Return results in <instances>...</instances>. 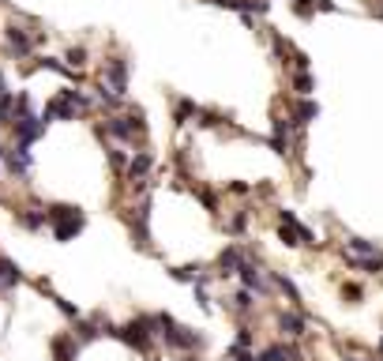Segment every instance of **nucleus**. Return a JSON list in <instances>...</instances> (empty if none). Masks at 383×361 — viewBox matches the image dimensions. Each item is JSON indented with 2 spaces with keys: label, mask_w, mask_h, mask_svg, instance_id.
I'll return each instance as SVG.
<instances>
[{
  "label": "nucleus",
  "mask_w": 383,
  "mask_h": 361,
  "mask_svg": "<svg viewBox=\"0 0 383 361\" xmlns=\"http://www.w3.org/2000/svg\"><path fill=\"white\" fill-rule=\"evenodd\" d=\"M98 136H113L120 143H136L147 136V120H143V109L139 106H128L124 117H106V125H98Z\"/></svg>",
  "instance_id": "f257e3e1"
},
{
  "label": "nucleus",
  "mask_w": 383,
  "mask_h": 361,
  "mask_svg": "<svg viewBox=\"0 0 383 361\" xmlns=\"http://www.w3.org/2000/svg\"><path fill=\"white\" fill-rule=\"evenodd\" d=\"M49 226H53V237L57 241H72V237L83 234L87 215H83L79 207H72V203H53L49 207Z\"/></svg>",
  "instance_id": "f03ea898"
},
{
  "label": "nucleus",
  "mask_w": 383,
  "mask_h": 361,
  "mask_svg": "<svg viewBox=\"0 0 383 361\" xmlns=\"http://www.w3.org/2000/svg\"><path fill=\"white\" fill-rule=\"evenodd\" d=\"M158 335L165 339V346H173V350H192V346H203V335H195V331L188 328H181L170 312H162L158 316Z\"/></svg>",
  "instance_id": "7ed1b4c3"
},
{
  "label": "nucleus",
  "mask_w": 383,
  "mask_h": 361,
  "mask_svg": "<svg viewBox=\"0 0 383 361\" xmlns=\"http://www.w3.org/2000/svg\"><path fill=\"white\" fill-rule=\"evenodd\" d=\"M79 106H90V102L83 98L79 90H60V95H53L49 102H45V109H42V113L49 117V120H76Z\"/></svg>",
  "instance_id": "20e7f679"
},
{
  "label": "nucleus",
  "mask_w": 383,
  "mask_h": 361,
  "mask_svg": "<svg viewBox=\"0 0 383 361\" xmlns=\"http://www.w3.org/2000/svg\"><path fill=\"white\" fill-rule=\"evenodd\" d=\"M158 328V316H136L128 328H120V339L128 342V346H136L139 354H151V335Z\"/></svg>",
  "instance_id": "39448f33"
},
{
  "label": "nucleus",
  "mask_w": 383,
  "mask_h": 361,
  "mask_svg": "<svg viewBox=\"0 0 383 361\" xmlns=\"http://www.w3.org/2000/svg\"><path fill=\"white\" fill-rule=\"evenodd\" d=\"M342 256H345V264H350V267H361L364 260H380L383 248L376 245V241H368V237H345Z\"/></svg>",
  "instance_id": "423d86ee"
},
{
  "label": "nucleus",
  "mask_w": 383,
  "mask_h": 361,
  "mask_svg": "<svg viewBox=\"0 0 383 361\" xmlns=\"http://www.w3.org/2000/svg\"><path fill=\"white\" fill-rule=\"evenodd\" d=\"M45 125H49V117L45 113H26V117H15V125H12V132H15V143H38L42 136H45Z\"/></svg>",
  "instance_id": "0eeeda50"
},
{
  "label": "nucleus",
  "mask_w": 383,
  "mask_h": 361,
  "mask_svg": "<svg viewBox=\"0 0 383 361\" xmlns=\"http://www.w3.org/2000/svg\"><path fill=\"white\" fill-rule=\"evenodd\" d=\"M4 45H8V53H12L15 61H23V57H31V53H34L38 34H31V31H23V26L8 23V26H4Z\"/></svg>",
  "instance_id": "6e6552de"
},
{
  "label": "nucleus",
  "mask_w": 383,
  "mask_h": 361,
  "mask_svg": "<svg viewBox=\"0 0 383 361\" xmlns=\"http://www.w3.org/2000/svg\"><path fill=\"white\" fill-rule=\"evenodd\" d=\"M101 90H113V95H120V98L128 95V61L124 57L106 61V72H101Z\"/></svg>",
  "instance_id": "1a4fd4ad"
},
{
  "label": "nucleus",
  "mask_w": 383,
  "mask_h": 361,
  "mask_svg": "<svg viewBox=\"0 0 383 361\" xmlns=\"http://www.w3.org/2000/svg\"><path fill=\"white\" fill-rule=\"evenodd\" d=\"M31 166H34V154H31V147H26V143L8 147V154H4V170H8V177L23 181L26 173H31Z\"/></svg>",
  "instance_id": "9d476101"
},
{
  "label": "nucleus",
  "mask_w": 383,
  "mask_h": 361,
  "mask_svg": "<svg viewBox=\"0 0 383 361\" xmlns=\"http://www.w3.org/2000/svg\"><path fill=\"white\" fill-rule=\"evenodd\" d=\"M151 166H154V154H151V151H136V154H132V162H128V170H124L128 184H132V192H136V188H147V173H151Z\"/></svg>",
  "instance_id": "9b49d317"
},
{
  "label": "nucleus",
  "mask_w": 383,
  "mask_h": 361,
  "mask_svg": "<svg viewBox=\"0 0 383 361\" xmlns=\"http://www.w3.org/2000/svg\"><path fill=\"white\" fill-rule=\"evenodd\" d=\"M293 117L282 120V117H275V125H270V147H275L278 154H289V143H293Z\"/></svg>",
  "instance_id": "f8f14e48"
},
{
  "label": "nucleus",
  "mask_w": 383,
  "mask_h": 361,
  "mask_svg": "<svg viewBox=\"0 0 383 361\" xmlns=\"http://www.w3.org/2000/svg\"><path fill=\"white\" fill-rule=\"evenodd\" d=\"M259 361H301V350L293 342H270L263 354H259Z\"/></svg>",
  "instance_id": "ddd939ff"
},
{
  "label": "nucleus",
  "mask_w": 383,
  "mask_h": 361,
  "mask_svg": "<svg viewBox=\"0 0 383 361\" xmlns=\"http://www.w3.org/2000/svg\"><path fill=\"white\" fill-rule=\"evenodd\" d=\"M241 264H245V252H241L237 245H229V248L218 252V275H237Z\"/></svg>",
  "instance_id": "4468645a"
},
{
  "label": "nucleus",
  "mask_w": 383,
  "mask_h": 361,
  "mask_svg": "<svg viewBox=\"0 0 383 361\" xmlns=\"http://www.w3.org/2000/svg\"><path fill=\"white\" fill-rule=\"evenodd\" d=\"M23 282V271L12 256H0V290H12V286Z\"/></svg>",
  "instance_id": "2eb2a0df"
},
{
  "label": "nucleus",
  "mask_w": 383,
  "mask_h": 361,
  "mask_svg": "<svg viewBox=\"0 0 383 361\" xmlns=\"http://www.w3.org/2000/svg\"><path fill=\"white\" fill-rule=\"evenodd\" d=\"M237 275H241V282H245L248 290H256V294H267V290H270V286L263 282V275H259V267L252 264V260L241 264V271H237Z\"/></svg>",
  "instance_id": "dca6fc26"
},
{
  "label": "nucleus",
  "mask_w": 383,
  "mask_h": 361,
  "mask_svg": "<svg viewBox=\"0 0 383 361\" xmlns=\"http://www.w3.org/2000/svg\"><path fill=\"white\" fill-rule=\"evenodd\" d=\"M316 117H320V106H316L312 98H301V102H293V125H297V128L312 125Z\"/></svg>",
  "instance_id": "f3484780"
},
{
  "label": "nucleus",
  "mask_w": 383,
  "mask_h": 361,
  "mask_svg": "<svg viewBox=\"0 0 383 361\" xmlns=\"http://www.w3.org/2000/svg\"><path fill=\"white\" fill-rule=\"evenodd\" d=\"M15 222H19L23 230H45V222H49V211H42V207L15 211Z\"/></svg>",
  "instance_id": "a211bd4d"
},
{
  "label": "nucleus",
  "mask_w": 383,
  "mask_h": 361,
  "mask_svg": "<svg viewBox=\"0 0 383 361\" xmlns=\"http://www.w3.org/2000/svg\"><path fill=\"white\" fill-rule=\"evenodd\" d=\"M278 328H282V335H289V339H301L304 335V316L301 312H278Z\"/></svg>",
  "instance_id": "6ab92c4d"
},
{
  "label": "nucleus",
  "mask_w": 383,
  "mask_h": 361,
  "mask_svg": "<svg viewBox=\"0 0 383 361\" xmlns=\"http://www.w3.org/2000/svg\"><path fill=\"white\" fill-rule=\"evenodd\" d=\"M49 346H53V358L57 361H76V354H79V342L68 339V335H57Z\"/></svg>",
  "instance_id": "aec40b11"
},
{
  "label": "nucleus",
  "mask_w": 383,
  "mask_h": 361,
  "mask_svg": "<svg viewBox=\"0 0 383 361\" xmlns=\"http://www.w3.org/2000/svg\"><path fill=\"white\" fill-rule=\"evenodd\" d=\"M293 90H297L301 98H312V90H316L312 72H297V76H293Z\"/></svg>",
  "instance_id": "412c9836"
},
{
  "label": "nucleus",
  "mask_w": 383,
  "mask_h": 361,
  "mask_svg": "<svg viewBox=\"0 0 383 361\" xmlns=\"http://www.w3.org/2000/svg\"><path fill=\"white\" fill-rule=\"evenodd\" d=\"M170 275H173L177 282H192V286H195V282L203 279V271H199V267H173Z\"/></svg>",
  "instance_id": "4be33fe9"
},
{
  "label": "nucleus",
  "mask_w": 383,
  "mask_h": 361,
  "mask_svg": "<svg viewBox=\"0 0 383 361\" xmlns=\"http://www.w3.org/2000/svg\"><path fill=\"white\" fill-rule=\"evenodd\" d=\"M275 282H278V290H282L289 301H301V290L293 286V279H286V275H275Z\"/></svg>",
  "instance_id": "5701e85b"
},
{
  "label": "nucleus",
  "mask_w": 383,
  "mask_h": 361,
  "mask_svg": "<svg viewBox=\"0 0 383 361\" xmlns=\"http://www.w3.org/2000/svg\"><path fill=\"white\" fill-rule=\"evenodd\" d=\"M248 218H252V211H237V215L226 222V230H229V234H241V230L248 226Z\"/></svg>",
  "instance_id": "b1692460"
},
{
  "label": "nucleus",
  "mask_w": 383,
  "mask_h": 361,
  "mask_svg": "<svg viewBox=\"0 0 383 361\" xmlns=\"http://www.w3.org/2000/svg\"><path fill=\"white\" fill-rule=\"evenodd\" d=\"M252 294H256V290H248V286H245V290H237V298H233V309L248 312L252 305H256V301H252Z\"/></svg>",
  "instance_id": "393cba45"
},
{
  "label": "nucleus",
  "mask_w": 383,
  "mask_h": 361,
  "mask_svg": "<svg viewBox=\"0 0 383 361\" xmlns=\"http://www.w3.org/2000/svg\"><path fill=\"white\" fill-rule=\"evenodd\" d=\"M72 64V68H83V64H87V49H83V45H72L68 49V57H64Z\"/></svg>",
  "instance_id": "a878e982"
},
{
  "label": "nucleus",
  "mask_w": 383,
  "mask_h": 361,
  "mask_svg": "<svg viewBox=\"0 0 383 361\" xmlns=\"http://www.w3.org/2000/svg\"><path fill=\"white\" fill-rule=\"evenodd\" d=\"M109 162H113V170H128L132 159H124V151H117V147H109Z\"/></svg>",
  "instance_id": "bb28decb"
},
{
  "label": "nucleus",
  "mask_w": 383,
  "mask_h": 361,
  "mask_svg": "<svg viewBox=\"0 0 383 361\" xmlns=\"http://www.w3.org/2000/svg\"><path fill=\"white\" fill-rule=\"evenodd\" d=\"M101 335V331L95 328V323H79V342H95Z\"/></svg>",
  "instance_id": "cd10ccee"
},
{
  "label": "nucleus",
  "mask_w": 383,
  "mask_h": 361,
  "mask_svg": "<svg viewBox=\"0 0 383 361\" xmlns=\"http://www.w3.org/2000/svg\"><path fill=\"white\" fill-rule=\"evenodd\" d=\"M252 346V328H241L237 331V350H248Z\"/></svg>",
  "instance_id": "c85d7f7f"
},
{
  "label": "nucleus",
  "mask_w": 383,
  "mask_h": 361,
  "mask_svg": "<svg viewBox=\"0 0 383 361\" xmlns=\"http://www.w3.org/2000/svg\"><path fill=\"white\" fill-rule=\"evenodd\" d=\"M57 305H60V312H64V316L79 320V309H76V305H72V301H60V298H57Z\"/></svg>",
  "instance_id": "c756f323"
},
{
  "label": "nucleus",
  "mask_w": 383,
  "mask_h": 361,
  "mask_svg": "<svg viewBox=\"0 0 383 361\" xmlns=\"http://www.w3.org/2000/svg\"><path fill=\"white\" fill-rule=\"evenodd\" d=\"M199 200H203V207H207V211H218V200H214L211 192H203V188H199Z\"/></svg>",
  "instance_id": "7c9ffc66"
},
{
  "label": "nucleus",
  "mask_w": 383,
  "mask_h": 361,
  "mask_svg": "<svg viewBox=\"0 0 383 361\" xmlns=\"http://www.w3.org/2000/svg\"><path fill=\"white\" fill-rule=\"evenodd\" d=\"M342 294H345V298H350V301H361V286H342Z\"/></svg>",
  "instance_id": "2f4dec72"
},
{
  "label": "nucleus",
  "mask_w": 383,
  "mask_h": 361,
  "mask_svg": "<svg viewBox=\"0 0 383 361\" xmlns=\"http://www.w3.org/2000/svg\"><path fill=\"white\" fill-rule=\"evenodd\" d=\"M229 192H233V196H245L248 184H245V181H233V184H229Z\"/></svg>",
  "instance_id": "473e14b6"
},
{
  "label": "nucleus",
  "mask_w": 383,
  "mask_h": 361,
  "mask_svg": "<svg viewBox=\"0 0 383 361\" xmlns=\"http://www.w3.org/2000/svg\"><path fill=\"white\" fill-rule=\"evenodd\" d=\"M233 358L237 361H259V358H252V354H245V350H237V346H233Z\"/></svg>",
  "instance_id": "72a5a7b5"
},
{
  "label": "nucleus",
  "mask_w": 383,
  "mask_h": 361,
  "mask_svg": "<svg viewBox=\"0 0 383 361\" xmlns=\"http://www.w3.org/2000/svg\"><path fill=\"white\" fill-rule=\"evenodd\" d=\"M12 90H8V79H4V72H0V98H8Z\"/></svg>",
  "instance_id": "f704fd0d"
},
{
  "label": "nucleus",
  "mask_w": 383,
  "mask_h": 361,
  "mask_svg": "<svg viewBox=\"0 0 383 361\" xmlns=\"http://www.w3.org/2000/svg\"><path fill=\"white\" fill-rule=\"evenodd\" d=\"M4 154H8V147H0V166H4Z\"/></svg>",
  "instance_id": "c9c22d12"
},
{
  "label": "nucleus",
  "mask_w": 383,
  "mask_h": 361,
  "mask_svg": "<svg viewBox=\"0 0 383 361\" xmlns=\"http://www.w3.org/2000/svg\"><path fill=\"white\" fill-rule=\"evenodd\" d=\"M345 361H364V358H345Z\"/></svg>",
  "instance_id": "e433bc0d"
},
{
  "label": "nucleus",
  "mask_w": 383,
  "mask_h": 361,
  "mask_svg": "<svg viewBox=\"0 0 383 361\" xmlns=\"http://www.w3.org/2000/svg\"><path fill=\"white\" fill-rule=\"evenodd\" d=\"M380 354H383V339H380Z\"/></svg>",
  "instance_id": "4c0bfd02"
}]
</instances>
